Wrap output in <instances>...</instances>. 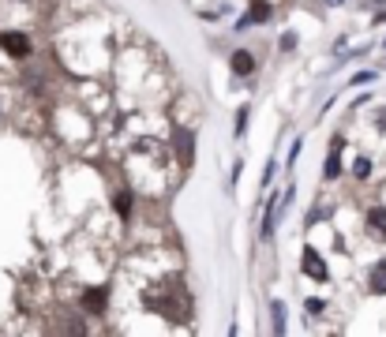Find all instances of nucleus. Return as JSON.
I'll list each match as a JSON object with an SVG mask.
<instances>
[{
    "mask_svg": "<svg viewBox=\"0 0 386 337\" xmlns=\"http://www.w3.org/2000/svg\"><path fill=\"white\" fill-rule=\"evenodd\" d=\"M229 68H233V75H241V79H244V75L255 72V57H251L248 49H236V53L229 57Z\"/></svg>",
    "mask_w": 386,
    "mask_h": 337,
    "instance_id": "6e6552de",
    "label": "nucleus"
},
{
    "mask_svg": "<svg viewBox=\"0 0 386 337\" xmlns=\"http://www.w3.org/2000/svg\"><path fill=\"white\" fill-rule=\"evenodd\" d=\"M382 23H386V8H379V11H375V27H382Z\"/></svg>",
    "mask_w": 386,
    "mask_h": 337,
    "instance_id": "412c9836",
    "label": "nucleus"
},
{
    "mask_svg": "<svg viewBox=\"0 0 386 337\" xmlns=\"http://www.w3.org/2000/svg\"><path fill=\"white\" fill-rule=\"evenodd\" d=\"M241 165H244V161H233V173H229V188L236 184V180H241Z\"/></svg>",
    "mask_w": 386,
    "mask_h": 337,
    "instance_id": "6ab92c4d",
    "label": "nucleus"
},
{
    "mask_svg": "<svg viewBox=\"0 0 386 337\" xmlns=\"http://www.w3.org/2000/svg\"><path fill=\"white\" fill-rule=\"evenodd\" d=\"M270 315H274V333H285V304L282 300L270 304Z\"/></svg>",
    "mask_w": 386,
    "mask_h": 337,
    "instance_id": "9b49d317",
    "label": "nucleus"
},
{
    "mask_svg": "<svg viewBox=\"0 0 386 337\" xmlns=\"http://www.w3.org/2000/svg\"><path fill=\"white\" fill-rule=\"evenodd\" d=\"M375 75H379V72H356V75H353V86H368V83H375Z\"/></svg>",
    "mask_w": 386,
    "mask_h": 337,
    "instance_id": "4468645a",
    "label": "nucleus"
},
{
    "mask_svg": "<svg viewBox=\"0 0 386 337\" xmlns=\"http://www.w3.org/2000/svg\"><path fill=\"white\" fill-rule=\"evenodd\" d=\"M270 180H274V165H266V168H263V180H259V184L266 188V184H270Z\"/></svg>",
    "mask_w": 386,
    "mask_h": 337,
    "instance_id": "aec40b11",
    "label": "nucleus"
},
{
    "mask_svg": "<svg viewBox=\"0 0 386 337\" xmlns=\"http://www.w3.org/2000/svg\"><path fill=\"white\" fill-rule=\"evenodd\" d=\"M368 289L375 292V296H386V258H379V263L371 266V274H368Z\"/></svg>",
    "mask_w": 386,
    "mask_h": 337,
    "instance_id": "9d476101",
    "label": "nucleus"
},
{
    "mask_svg": "<svg viewBox=\"0 0 386 337\" xmlns=\"http://www.w3.org/2000/svg\"><path fill=\"white\" fill-rule=\"evenodd\" d=\"M308 311H311V315H323V311H326V304L319 300V296H311V300H308Z\"/></svg>",
    "mask_w": 386,
    "mask_h": 337,
    "instance_id": "f3484780",
    "label": "nucleus"
},
{
    "mask_svg": "<svg viewBox=\"0 0 386 337\" xmlns=\"http://www.w3.org/2000/svg\"><path fill=\"white\" fill-rule=\"evenodd\" d=\"M172 150H177L180 165L188 168V165L195 161V135H192V132H177V135H172Z\"/></svg>",
    "mask_w": 386,
    "mask_h": 337,
    "instance_id": "423d86ee",
    "label": "nucleus"
},
{
    "mask_svg": "<svg viewBox=\"0 0 386 337\" xmlns=\"http://www.w3.org/2000/svg\"><path fill=\"white\" fill-rule=\"evenodd\" d=\"M297 45H300V34L297 30H285L282 38H277V49H282V53H292Z\"/></svg>",
    "mask_w": 386,
    "mask_h": 337,
    "instance_id": "f8f14e48",
    "label": "nucleus"
},
{
    "mask_svg": "<svg viewBox=\"0 0 386 337\" xmlns=\"http://www.w3.org/2000/svg\"><path fill=\"white\" fill-rule=\"evenodd\" d=\"M368 232L371 236L386 240V206H371L368 210Z\"/></svg>",
    "mask_w": 386,
    "mask_h": 337,
    "instance_id": "1a4fd4ad",
    "label": "nucleus"
},
{
    "mask_svg": "<svg viewBox=\"0 0 386 337\" xmlns=\"http://www.w3.org/2000/svg\"><path fill=\"white\" fill-rule=\"evenodd\" d=\"M368 4H382V0H368Z\"/></svg>",
    "mask_w": 386,
    "mask_h": 337,
    "instance_id": "5701e85b",
    "label": "nucleus"
},
{
    "mask_svg": "<svg viewBox=\"0 0 386 337\" xmlns=\"http://www.w3.org/2000/svg\"><path fill=\"white\" fill-rule=\"evenodd\" d=\"M143 307L154 311V315H162V319H180V322H188L192 311H195L192 296L184 292L180 281H165V285H158V289H146Z\"/></svg>",
    "mask_w": 386,
    "mask_h": 337,
    "instance_id": "f257e3e1",
    "label": "nucleus"
},
{
    "mask_svg": "<svg viewBox=\"0 0 386 337\" xmlns=\"http://www.w3.org/2000/svg\"><path fill=\"white\" fill-rule=\"evenodd\" d=\"M300 147H304V142H300V139H297V142H292V147H289V165H292V161H297V158H300Z\"/></svg>",
    "mask_w": 386,
    "mask_h": 337,
    "instance_id": "a211bd4d",
    "label": "nucleus"
},
{
    "mask_svg": "<svg viewBox=\"0 0 386 337\" xmlns=\"http://www.w3.org/2000/svg\"><path fill=\"white\" fill-rule=\"evenodd\" d=\"M105 304H109V289L105 285H94V289L83 292V311H90V315H105Z\"/></svg>",
    "mask_w": 386,
    "mask_h": 337,
    "instance_id": "0eeeda50",
    "label": "nucleus"
},
{
    "mask_svg": "<svg viewBox=\"0 0 386 337\" xmlns=\"http://www.w3.org/2000/svg\"><path fill=\"white\" fill-rule=\"evenodd\" d=\"M353 173H356V176L364 180V176L371 173V161H368V158H356V165H353Z\"/></svg>",
    "mask_w": 386,
    "mask_h": 337,
    "instance_id": "2eb2a0df",
    "label": "nucleus"
},
{
    "mask_svg": "<svg viewBox=\"0 0 386 337\" xmlns=\"http://www.w3.org/2000/svg\"><path fill=\"white\" fill-rule=\"evenodd\" d=\"M326 4H341V0H326Z\"/></svg>",
    "mask_w": 386,
    "mask_h": 337,
    "instance_id": "b1692460",
    "label": "nucleus"
},
{
    "mask_svg": "<svg viewBox=\"0 0 386 337\" xmlns=\"http://www.w3.org/2000/svg\"><path fill=\"white\" fill-rule=\"evenodd\" d=\"M274 16V8H270V0H251V8H248V16L236 23V30H248V27H263L266 19Z\"/></svg>",
    "mask_w": 386,
    "mask_h": 337,
    "instance_id": "20e7f679",
    "label": "nucleus"
},
{
    "mask_svg": "<svg viewBox=\"0 0 386 337\" xmlns=\"http://www.w3.org/2000/svg\"><path fill=\"white\" fill-rule=\"evenodd\" d=\"M300 270H304V274H308L311 281H326V278H330L326 258L319 255V251L311 248V244H308V248H304V255H300Z\"/></svg>",
    "mask_w": 386,
    "mask_h": 337,
    "instance_id": "f03ea898",
    "label": "nucleus"
},
{
    "mask_svg": "<svg viewBox=\"0 0 386 337\" xmlns=\"http://www.w3.org/2000/svg\"><path fill=\"white\" fill-rule=\"evenodd\" d=\"M116 214H121V217H128L131 214V191H116Z\"/></svg>",
    "mask_w": 386,
    "mask_h": 337,
    "instance_id": "ddd939ff",
    "label": "nucleus"
},
{
    "mask_svg": "<svg viewBox=\"0 0 386 337\" xmlns=\"http://www.w3.org/2000/svg\"><path fill=\"white\" fill-rule=\"evenodd\" d=\"M0 49H4L8 57H16V60H26L31 57V38L19 34V30H4L0 34Z\"/></svg>",
    "mask_w": 386,
    "mask_h": 337,
    "instance_id": "7ed1b4c3",
    "label": "nucleus"
},
{
    "mask_svg": "<svg viewBox=\"0 0 386 337\" xmlns=\"http://www.w3.org/2000/svg\"><path fill=\"white\" fill-rule=\"evenodd\" d=\"M379 127H382V132H386V109L379 113Z\"/></svg>",
    "mask_w": 386,
    "mask_h": 337,
    "instance_id": "4be33fe9",
    "label": "nucleus"
},
{
    "mask_svg": "<svg viewBox=\"0 0 386 337\" xmlns=\"http://www.w3.org/2000/svg\"><path fill=\"white\" fill-rule=\"evenodd\" d=\"M248 127V105H241V113H236V135H244Z\"/></svg>",
    "mask_w": 386,
    "mask_h": 337,
    "instance_id": "dca6fc26",
    "label": "nucleus"
},
{
    "mask_svg": "<svg viewBox=\"0 0 386 337\" xmlns=\"http://www.w3.org/2000/svg\"><path fill=\"white\" fill-rule=\"evenodd\" d=\"M341 147H345L341 135L330 139V154H326V165H323V180H338V176H341Z\"/></svg>",
    "mask_w": 386,
    "mask_h": 337,
    "instance_id": "39448f33",
    "label": "nucleus"
}]
</instances>
